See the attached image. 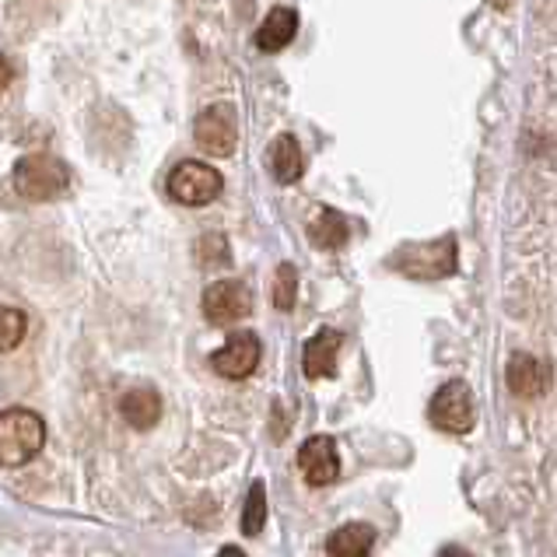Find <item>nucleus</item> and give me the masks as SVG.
Returning <instances> with one entry per match:
<instances>
[{
	"mask_svg": "<svg viewBox=\"0 0 557 557\" xmlns=\"http://www.w3.org/2000/svg\"><path fill=\"white\" fill-rule=\"evenodd\" d=\"M46 424L36 410L14 407L0 413V467H25L42 449Z\"/></svg>",
	"mask_w": 557,
	"mask_h": 557,
	"instance_id": "f257e3e1",
	"label": "nucleus"
},
{
	"mask_svg": "<svg viewBox=\"0 0 557 557\" xmlns=\"http://www.w3.org/2000/svg\"><path fill=\"white\" fill-rule=\"evenodd\" d=\"M71 183L67 165L53 154H25L18 165H14V189L32 200V203H46L57 200Z\"/></svg>",
	"mask_w": 557,
	"mask_h": 557,
	"instance_id": "f03ea898",
	"label": "nucleus"
},
{
	"mask_svg": "<svg viewBox=\"0 0 557 557\" xmlns=\"http://www.w3.org/2000/svg\"><path fill=\"white\" fill-rule=\"evenodd\" d=\"M428 418L438 428V432L449 435H467L473 421H476V404L467 382H445V386L432 396V407H428Z\"/></svg>",
	"mask_w": 557,
	"mask_h": 557,
	"instance_id": "7ed1b4c3",
	"label": "nucleus"
},
{
	"mask_svg": "<svg viewBox=\"0 0 557 557\" xmlns=\"http://www.w3.org/2000/svg\"><path fill=\"white\" fill-rule=\"evenodd\" d=\"M221 189H225V180H221V172L203 165V162H180L172 169L169 176V194L176 197L180 203L186 207H203L221 197Z\"/></svg>",
	"mask_w": 557,
	"mask_h": 557,
	"instance_id": "20e7f679",
	"label": "nucleus"
},
{
	"mask_svg": "<svg viewBox=\"0 0 557 557\" xmlns=\"http://www.w3.org/2000/svg\"><path fill=\"white\" fill-rule=\"evenodd\" d=\"M194 137L197 145L214 154V158H228L238 145V126H235V109L228 102H214L207 106L194 123Z\"/></svg>",
	"mask_w": 557,
	"mask_h": 557,
	"instance_id": "39448f33",
	"label": "nucleus"
},
{
	"mask_svg": "<svg viewBox=\"0 0 557 557\" xmlns=\"http://www.w3.org/2000/svg\"><path fill=\"white\" fill-rule=\"evenodd\" d=\"M396 267L410 277H449L456 270V238L445 235L428 246H407L396 257Z\"/></svg>",
	"mask_w": 557,
	"mask_h": 557,
	"instance_id": "423d86ee",
	"label": "nucleus"
},
{
	"mask_svg": "<svg viewBox=\"0 0 557 557\" xmlns=\"http://www.w3.org/2000/svg\"><path fill=\"white\" fill-rule=\"evenodd\" d=\"M252 312V295L243 281H214L203 292V315L214 326H228Z\"/></svg>",
	"mask_w": 557,
	"mask_h": 557,
	"instance_id": "0eeeda50",
	"label": "nucleus"
},
{
	"mask_svg": "<svg viewBox=\"0 0 557 557\" xmlns=\"http://www.w3.org/2000/svg\"><path fill=\"white\" fill-rule=\"evenodd\" d=\"M214 364V372L221 379H246L257 372V364H260V341H257V333H232L228 344L221 347V351L211 358Z\"/></svg>",
	"mask_w": 557,
	"mask_h": 557,
	"instance_id": "6e6552de",
	"label": "nucleus"
},
{
	"mask_svg": "<svg viewBox=\"0 0 557 557\" xmlns=\"http://www.w3.org/2000/svg\"><path fill=\"white\" fill-rule=\"evenodd\" d=\"M298 467L301 476L312 484V487H326L341 476V456H337V445H333L330 435H315L301 445L298 453Z\"/></svg>",
	"mask_w": 557,
	"mask_h": 557,
	"instance_id": "1a4fd4ad",
	"label": "nucleus"
},
{
	"mask_svg": "<svg viewBox=\"0 0 557 557\" xmlns=\"http://www.w3.org/2000/svg\"><path fill=\"white\" fill-rule=\"evenodd\" d=\"M337 358H341V333L326 326L306 344L301 369H306L309 379H333L337 375Z\"/></svg>",
	"mask_w": 557,
	"mask_h": 557,
	"instance_id": "9d476101",
	"label": "nucleus"
},
{
	"mask_svg": "<svg viewBox=\"0 0 557 557\" xmlns=\"http://www.w3.org/2000/svg\"><path fill=\"white\" fill-rule=\"evenodd\" d=\"M508 389L522 396V400H533V396L544 393L547 389L544 361L533 355H512V361H508Z\"/></svg>",
	"mask_w": 557,
	"mask_h": 557,
	"instance_id": "9b49d317",
	"label": "nucleus"
},
{
	"mask_svg": "<svg viewBox=\"0 0 557 557\" xmlns=\"http://www.w3.org/2000/svg\"><path fill=\"white\" fill-rule=\"evenodd\" d=\"M295 32H298V14L292 8H274L257 28V50L281 53L295 39Z\"/></svg>",
	"mask_w": 557,
	"mask_h": 557,
	"instance_id": "f8f14e48",
	"label": "nucleus"
},
{
	"mask_svg": "<svg viewBox=\"0 0 557 557\" xmlns=\"http://www.w3.org/2000/svg\"><path fill=\"white\" fill-rule=\"evenodd\" d=\"M375 544V530L369 522H347L337 533L326 540V554L330 557H372Z\"/></svg>",
	"mask_w": 557,
	"mask_h": 557,
	"instance_id": "ddd939ff",
	"label": "nucleus"
},
{
	"mask_svg": "<svg viewBox=\"0 0 557 557\" xmlns=\"http://www.w3.org/2000/svg\"><path fill=\"white\" fill-rule=\"evenodd\" d=\"M270 169L281 183H298L301 172H306V158H301V148L292 134H281L270 148Z\"/></svg>",
	"mask_w": 557,
	"mask_h": 557,
	"instance_id": "4468645a",
	"label": "nucleus"
},
{
	"mask_svg": "<svg viewBox=\"0 0 557 557\" xmlns=\"http://www.w3.org/2000/svg\"><path fill=\"white\" fill-rule=\"evenodd\" d=\"M120 413L126 418V424L134 428H151L158 418H162V400H158L154 389H131L123 396Z\"/></svg>",
	"mask_w": 557,
	"mask_h": 557,
	"instance_id": "2eb2a0df",
	"label": "nucleus"
},
{
	"mask_svg": "<svg viewBox=\"0 0 557 557\" xmlns=\"http://www.w3.org/2000/svg\"><path fill=\"white\" fill-rule=\"evenodd\" d=\"M309 238L320 249H341L347 243V221L337 214V211H330V207H323L320 214H315V221L309 225Z\"/></svg>",
	"mask_w": 557,
	"mask_h": 557,
	"instance_id": "dca6fc26",
	"label": "nucleus"
},
{
	"mask_svg": "<svg viewBox=\"0 0 557 557\" xmlns=\"http://www.w3.org/2000/svg\"><path fill=\"white\" fill-rule=\"evenodd\" d=\"M263 522H267V484L257 481L249 487V495H246V508H243V533L246 536H257L263 530Z\"/></svg>",
	"mask_w": 557,
	"mask_h": 557,
	"instance_id": "f3484780",
	"label": "nucleus"
},
{
	"mask_svg": "<svg viewBox=\"0 0 557 557\" xmlns=\"http://www.w3.org/2000/svg\"><path fill=\"white\" fill-rule=\"evenodd\" d=\"M25 330H28L25 312L0 306V355H4V351H14V347H18V344L25 341Z\"/></svg>",
	"mask_w": 557,
	"mask_h": 557,
	"instance_id": "a211bd4d",
	"label": "nucleus"
},
{
	"mask_svg": "<svg viewBox=\"0 0 557 557\" xmlns=\"http://www.w3.org/2000/svg\"><path fill=\"white\" fill-rule=\"evenodd\" d=\"M295 298H298V274L292 263H281L274 274V306L281 312H288L295 309Z\"/></svg>",
	"mask_w": 557,
	"mask_h": 557,
	"instance_id": "6ab92c4d",
	"label": "nucleus"
},
{
	"mask_svg": "<svg viewBox=\"0 0 557 557\" xmlns=\"http://www.w3.org/2000/svg\"><path fill=\"white\" fill-rule=\"evenodd\" d=\"M197 257L203 267H221L228 260V243H225V235H207L197 243Z\"/></svg>",
	"mask_w": 557,
	"mask_h": 557,
	"instance_id": "aec40b11",
	"label": "nucleus"
},
{
	"mask_svg": "<svg viewBox=\"0 0 557 557\" xmlns=\"http://www.w3.org/2000/svg\"><path fill=\"white\" fill-rule=\"evenodd\" d=\"M8 85H11V63L0 57V91H4Z\"/></svg>",
	"mask_w": 557,
	"mask_h": 557,
	"instance_id": "412c9836",
	"label": "nucleus"
},
{
	"mask_svg": "<svg viewBox=\"0 0 557 557\" xmlns=\"http://www.w3.org/2000/svg\"><path fill=\"white\" fill-rule=\"evenodd\" d=\"M442 557H470V554H467V550H459V547H445Z\"/></svg>",
	"mask_w": 557,
	"mask_h": 557,
	"instance_id": "4be33fe9",
	"label": "nucleus"
},
{
	"mask_svg": "<svg viewBox=\"0 0 557 557\" xmlns=\"http://www.w3.org/2000/svg\"><path fill=\"white\" fill-rule=\"evenodd\" d=\"M218 557H246L243 550H238V547H225V550H221Z\"/></svg>",
	"mask_w": 557,
	"mask_h": 557,
	"instance_id": "5701e85b",
	"label": "nucleus"
}]
</instances>
